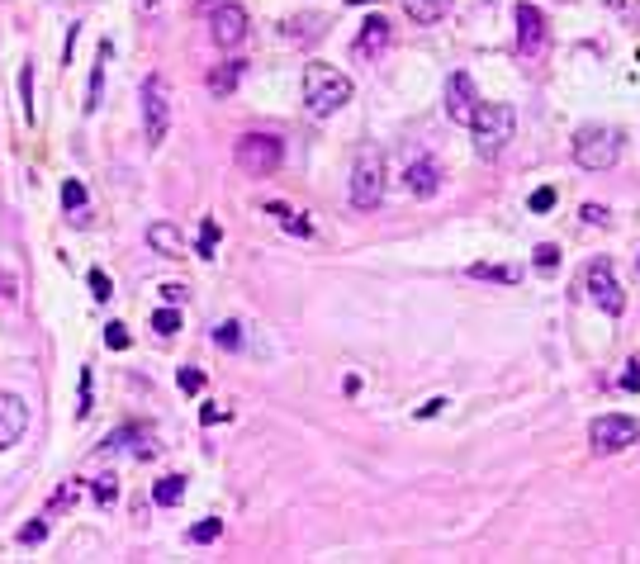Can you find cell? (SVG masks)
Instances as JSON below:
<instances>
[{"instance_id": "obj_1", "label": "cell", "mask_w": 640, "mask_h": 564, "mask_svg": "<svg viewBox=\"0 0 640 564\" xmlns=\"http://www.w3.org/2000/svg\"><path fill=\"white\" fill-rule=\"evenodd\" d=\"M351 95H356V86L337 67H328V62H309L304 67V105H309L313 119H328V114L347 110Z\"/></svg>"}, {"instance_id": "obj_2", "label": "cell", "mask_w": 640, "mask_h": 564, "mask_svg": "<svg viewBox=\"0 0 640 564\" xmlns=\"http://www.w3.org/2000/svg\"><path fill=\"white\" fill-rule=\"evenodd\" d=\"M512 128H517V114L503 100H489V105H475L470 114V133H475V152L484 162H494L498 152L512 143Z\"/></svg>"}, {"instance_id": "obj_3", "label": "cell", "mask_w": 640, "mask_h": 564, "mask_svg": "<svg viewBox=\"0 0 640 564\" xmlns=\"http://www.w3.org/2000/svg\"><path fill=\"white\" fill-rule=\"evenodd\" d=\"M380 200H384V152L375 143H361L356 162H351V204L375 209Z\"/></svg>"}, {"instance_id": "obj_4", "label": "cell", "mask_w": 640, "mask_h": 564, "mask_svg": "<svg viewBox=\"0 0 640 564\" xmlns=\"http://www.w3.org/2000/svg\"><path fill=\"white\" fill-rule=\"evenodd\" d=\"M574 162L584 171H612L622 162V133L617 128H584L574 138Z\"/></svg>"}, {"instance_id": "obj_5", "label": "cell", "mask_w": 640, "mask_h": 564, "mask_svg": "<svg viewBox=\"0 0 640 564\" xmlns=\"http://www.w3.org/2000/svg\"><path fill=\"white\" fill-rule=\"evenodd\" d=\"M233 162L247 171V176H275L280 162H285V147L275 133H242L238 147H233Z\"/></svg>"}, {"instance_id": "obj_6", "label": "cell", "mask_w": 640, "mask_h": 564, "mask_svg": "<svg viewBox=\"0 0 640 564\" xmlns=\"http://www.w3.org/2000/svg\"><path fill=\"white\" fill-rule=\"evenodd\" d=\"M166 128H171V86H166V76H147L143 81V133L152 147L166 143Z\"/></svg>"}, {"instance_id": "obj_7", "label": "cell", "mask_w": 640, "mask_h": 564, "mask_svg": "<svg viewBox=\"0 0 640 564\" xmlns=\"http://www.w3.org/2000/svg\"><path fill=\"white\" fill-rule=\"evenodd\" d=\"M636 441H640V422L622 418V413L593 418V427H588V446H593V455H617V451H626V446H636Z\"/></svg>"}, {"instance_id": "obj_8", "label": "cell", "mask_w": 640, "mask_h": 564, "mask_svg": "<svg viewBox=\"0 0 640 564\" xmlns=\"http://www.w3.org/2000/svg\"><path fill=\"white\" fill-rule=\"evenodd\" d=\"M588 299H593L607 318H622L626 313V290H622V280H617V266H612L607 256H598V261L588 266Z\"/></svg>"}, {"instance_id": "obj_9", "label": "cell", "mask_w": 640, "mask_h": 564, "mask_svg": "<svg viewBox=\"0 0 640 564\" xmlns=\"http://www.w3.org/2000/svg\"><path fill=\"white\" fill-rule=\"evenodd\" d=\"M550 48V24L541 10H531V5H517V53L522 57H546Z\"/></svg>"}, {"instance_id": "obj_10", "label": "cell", "mask_w": 640, "mask_h": 564, "mask_svg": "<svg viewBox=\"0 0 640 564\" xmlns=\"http://www.w3.org/2000/svg\"><path fill=\"white\" fill-rule=\"evenodd\" d=\"M209 38L219 43L223 53L238 48L242 38H247V10H242V5H214V10H209Z\"/></svg>"}, {"instance_id": "obj_11", "label": "cell", "mask_w": 640, "mask_h": 564, "mask_svg": "<svg viewBox=\"0 0 640 564\" xmlns=\"http://www.w3.org/2000/svg\"><path fill=\"white\" fill-rule=\"evenodd\" d=\"M389 43H394V24H389L384 15H366L361 19V34H356V43H351V57H356V62H375Z\"/></svg>"}, {"instance_id": "obj_12", "label": "cell", "mask_w": 640, "mask_h": 564, "mask_svg": "<svg viewBox=\"0 0 640 564\" xmlns=\"http://www.w3.org/2000/svg\"><path fill=\"white\" fill-rule=\"evenodd\" d=\"M29 427V403L19 394H0V451H10Z\"/></svg>"}, {"instance_id": "obj_13", "label": "cell", "mask_w": 640, "mask_h": 564, "mask_svg": "<svg viewBox=\"0 0 640 564\" xmlns=\"http://www.w3.org/2000/svg\"><path fill=\"white\" fill-rule=\"evenodd\" d=\"M475 81L465 72H456L451 81H446V114L456 119V124H470V114H475Z\"/></svg>"}, {"instance_id": "obj_14", "label": "cell", "mask_w": 640, "mask_h": 564, "mask_svg": "<svg viewBox=\"0 0 640 564\" xmlns=\"http://www.w3.org/2000/svg\"><path fill=\"white\" fill-rule=\"evenodd\" d=\"M403 176H408L403 185H408V190H413L418 200H432V195L441 190V171H437V162H432V157H418V162L408 166Z\"/></svg>"}, {"instance_id": "obj_15", "label": "cell", "mask_w": 640, "mask_h": 564, "mask_svg": "<svg viewBox=\"0 0 640 564\" xmlns=\"http://www.w3.org/2000/svg\"><path fill=\"white\" fill-rule=\"evenodd\" d=\"M242 72H247V62H238V57H228V62H219L214 72H209V95L214 100H223V95H233L242 86Z\"/></svg>"}, {"instance_id": "obj_16", "label": "cell", "mask_w": 640, "mask_h": 564, "mask_svg": "<svg viewBox=\"0 0 640 564\" xmlns=\"http://www.w3.org/2000/svg\"><path fill=\"white\" fill-rule=\"evenodd\" d=\"M110 57H114V43L105 38L100 43V53H95V67H91V91H86V114L100 110V100H105V67H110Z\"/></svg>"}, {"instance_id": "obj_17", "label": "cell", "mask_w": 640, "mask_h": 564, "mask_svg": "<svg viewBox=\"0 0 640 564\" xmlns=\"http://www.w3.org/2000/svg\"><path fill=\"white\" fill-rule=\"evenodd\" d=\"M147 242H152L162 256H185V252H190L176 223H152V228H147Z\"/></svg>"}, {"instance_id": "obj_18", "label": "cell", "mask_w": 640, "mask_h": 564, "mask_svg": "<svg viewBox=\"0 0 640 564\" xmlns=\"http://www.w3.org/2000/svg\"><path fill=\"white\" fill-rule=\"evenodd\" d=\"M456 0H403V10H408V19H418V24H437L446 10H451Z\"/></svg>"}, {"instance_id": "obj_19", "label": "cell", "mask_w": 640, "mask_h": 564, "mask_svg": "<svg viewBox=\"0 0 640 564\" xmlns=\"http://www.w3.org/2000/svg\"><path fill=\"white\" fill-rule=\"evenodd\" d=\"M185 498V474H166V479H157V489H152V503L157 508H176Z\"/></svg>"}, {"instance_id": "obj_20", "label": "cell", "mask_w": 640, "mask_h": 564, "mask_svg": "<svg viewBox=\"0 0 640 564\" xmlns=\"http://www.w3.org/2000/svg\"><path fill=\"white\" fill-rule=\"evenodd\" d=\"M266 214H271V219L280 223L285 233H294V237H309V233H313V223H309V219H299L290 204H266Z\"/></svg>"}, {"instance_id": "obj_21", "label": "cell", "mask_w": 640, "mask_h": 564, "mask_svg": "<svg viewBox=\"0 0 640 564\" xmlns=\"http://www.w3.org/2000/svg\"><path fill=\"white\" fill-rule=\"evenodd\" d=\"M19 110H24V124H34V67H19Z\"/></svg>"}, {"instance_id": "obj_22", "label": "cell", "mask_w": 640, "mask_h": 564, "mask_svg": "<svg viewBox=\"0 0 640 564\" xmlns=\"http://www.w3.org/2000/svg\"><path fill=\"white\" fill-rule=\"evenodd\" d=\"M223 536V517H204L200 527H190V541L195 546H209V541H219Z\"/></svg>"}, {"instance_id": "obj_23", "label": "cell", "mask_w": 640, "mask_h": 564, "mask_svg": "<svg viewBox=\"0 0 640 564\" xmlns=\"http://www.w3.org/2000/svg\"><path fill=\"white\" fill-rule=\"evenodd\" d=\"M152 328H157V337H176L181 332V313H176V304L162 313H152Z\"/></svg>"}, {"instance_id": "obj_24", "label": "cell", "mask_w": 640, "mask_h": 564, "mask_svg": "<svg viewBox=\"0 0 640 564\" xmlns=\"http://www.w3.org/2000/svg\"><path fill=\"white\" fill-rule=\"evenodd\" d=\"M470 275H475V280H503V285H512V280H517V271H508V266H489V261H479Z\"/></svg>"}, {"instance_id": "obj_25", "label": "cell", "mask_w": 640, "mask_h": 564, "mask_svg": "<svg viewBox=\"0 0 640 564\" xmlns=\"http://www.w3.org/2000/svg\"><path fill=\"white\" fill-rule=\"evenodd\" d=\"M62 204H67L72 214H76V209H86V185H81V181H67V185H62Z\"/></svg>"}, {"instance_id": "obj_26", "label": "cell", "mask_w": 640, "mask_h": 564, "mask_svg": "<svg viewBox=\"0 0 640 564\" xmlns=\"http://www.w3.org/2000/svg\"><path fill=\"white\" fill-rule=\"evenodd\" d=\"M214 247H219V223L204 219V228H200V256H214Z\"/></svg>"}, {"instance_id": "obj_27", "label": "cell", "mask_w": 640, "mask_h": 564, "mask_svg": "<svg viewBox=\"0 0 640 564\" xmlns=\"http://www.w3.org/2000/svg\"><path fill=\"white\" fill-rule=\"evenodd\" d=\"M128 342H133V337H128L124 323H110V328H105V346H110V351H124Z\"/></svg>"}, {"instance_id": "obj_28", "label": "cell", "mask_w": 640, "mask_h": 564, "mask_svg": "<svg viewBox=\"0 0 640 564\" xmlns=\"http://www.w3.org/2000/svg\"><path fill=\"white\" fill-rule=\"evenodd\" d=\"M76 418H91V370H81V403H76Z\"/></svg>"}, {"instance_id": "obj_29", "label": "cell", "mask_w": 640, "mask_h": 564, "mask_svg": "<svg viewBox=\"0 0 640 564\" xmlns=\"http://www.w3.org/2000/svg\"><path fill=\"white\" fill-rule=\"evenodd\" d=\"M214 342H219V346H228V351H233V346L242 342V332H238V323H219V332H214Z\"/></svg>"}, {"instance_id": "obj_30", "label": "cell", "mask_w": 640, "mask_h": 564, "mask_svg": "<svg viewBox=\"0 0 640 564\" xmlns=\"http://www.w3.org/2000/svg\"><path fill=\"white\" fill-rule=\"evenodd\" d=\"M176 380H181L185 394H195V389H204V370H190V365H185V370L176 375Z\"/></svg>"}, {"instance_id": "obj_31", "label": "cell", "mask_w": 640, "mask_h": 564, "mask_svg": "<svg viewBox=\"0 0 640 564\" xmlns=\"http://www.w3.org/2000/svg\"><path fill=\"white\" fill-rule=\"evenodd\" d=\"M536 266H541V271H555V266H560V247H536Z\"/></svg>"}, {"instance_id": "obj_32", "label": "cell", "mask_w": 640, "mask_h": 564, "mask_svg": "<svg viewBox=\"0 0 640 564\" xmlns=\"http://www.w3.org/2000/svg\"><path fill=\"white\" fill-rule=\"evenodd\" d=\"M43 536H48V522H29V527L19 531V541H24V546H38Z\"/></svg>"}, {"instance_id": "obj_33", "label": "cell", "mask_w": 640, "mask_h": 564, "mask_svg": "<svg viewBox=\"0 0 640 564\" xmlns=\"http://www.w3.org/2000/svg\"><path fill=\"white\" fill-rule=\"evenodd\" d=\"M91 294L95 299H110V275L105 271H91Z\"/></svg>"}, {"instance_id": "obj_34", "label": "cell", "mask_w": 640, "mask_h": 564, "mask_svg": "<svg viewBox=\"0 0 640 564\" xmlns=\"http://www.w3.org/2000/svg\"><path fill=\"white\" fill-rule=\"evenodd\" d=\"M550 204H555V190H536L531 195V214H546Z\"/></svg>"}, {"instance_id": "obj_35", "label": "cell", "mask_w": 640, "mask_h": 564, "mask_svg": "<svg viewBox=\"0 0 640 564\" xmlns=\"http://www.w3.org/2000/svg\"><path fill=\"white\" fill-rule=\"evenodd\" d=\"M584 223L603 228V223H607V209H603V204H584Z\"/></svg>"}, {"instance_id": "obj_36", "label": "cell", "mask_w": 640, "mask_h": 564, "mask_svg": "<svg viewBox=\"0 0 640 564\" xmlns=\"http://www.w3.org/2000/svg\"><path fill=\"white\" fill-rule=\"evenodd\" d=\"M95 498H100V503L110 508L114 498H119V484H110V479H100V489H95Z\"/></svg>"}, {"instance_id": "obj_37", "label": "cell", "mask_w": 640, "mask_h": 564, "mask_svg": "<svg viewBox=\"0 0 640 564\" xmlns=\"http://www.w3.org/2000/svg\"><path fill=\"white\" fill-rule=\"evenodd\" d=\"M622 389H640V361L626 365V375H622Z\"/></svg>"}, {"instance_id": "obj_38", "label": "cell", "mask_w": 640, "mask_h": 564, "mask_svg": "<svg viewBox=\"0 0 640 564\" xmlns=\"http://www.w3.org/2000/svg\"><path fill=\"white\" fill-rule=\"evenodd\" d=\"M162 299L166 304H185V285H162Z\"/></svg>"}, {"instance_id": "obj_39", "label": "cell", "mask_w": 640, "mask_h": 564, "mask_svg": "<svg viewBox=\"0 0 640 564\" xmlns=\"http://www.w3.org/2000/svg\"><path fill=\"white\" fill-rule=\"evenodd\" d=\"M157 5H162V0H138V15H152Z\"/></svg>"}, {"instance_id": "obj_40", "label": "cell", "mask_w": 640, "mask_h": 564, "mask_svg": "<svg viewBox=\"0 0 640 564\" xmlns=\"http://www.w3.org/2000/svg\"><path fill=\"white\" fill-rule=\"evenodd\" d=\"M351 5H370V0H351Z\"/></svg>"}, {"instance_id": "obj_41", "label": "cell", "mask_w": 640, "mask_h": 564, "mask_svg": "<svg viewBox=\"0 0 640 564\" xmlns=\"http://www.w3.org/2000/svg\"><path fill=\"white\" fill-rule=\"evenodd\" d=\"M636 266H640V261H636Z\"/></svg>"}]
</instances>
